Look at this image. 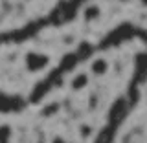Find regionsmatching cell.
Here are the masks:
<instances>
[{"instance_id": "3957f363", "label": "cell", "mask_w": 147, "mask_h": 143, "mask_svg": "<svg viewBox=\"0 0 147 143\" xmlns=\"http://www.w3.org/2000/svg\"><path fill=\"white\" fill-rule=\"evenodd\" d=\"M88 83H90L88 73H86V72H79V73H76V75L70 79V88L74 92H81V90H85L86 86H88Z\"/></svg>"}, {"instance_id": "8992f818", "label": "cell", "mask_w": 147, "mask_h": 143, "mask_svg": "<svg viewBox=\"0 0 147 143\" xmlns=\"http://www.w3.org/2000/svg\"><path fill=\"white\" fill-rule=\"evenodd\" d=\"M50 143H68V141H66V138H63V136H53Z\"/></svg>"}, {"instance_id": "277c9868", "label": "cell", "mask_w": 147, "mask_h": 143, "mask_svg": "<svg viewBox=\"0 0 147 143\" xmlns=\"http://www.w3.org/2000/svg\"><path fill=\"white\" fill-rule=\"evenodd\" d=\"M13 136H11V128L7 125H2L0 127V143H11Z\"/></svg>"}, {"instance_id": "5b68a950", "label": "cell", "mask_w": 147, "mask_h": 143, "mask_svg": "<svg viewBox=\"0 0 147 143\" xmlns=\"http://www.w3.org/2000/svg\"><path fill=\"white\" fill-rule=\"evenodd\" d=\"M99 7L98 6H88V7H86L85 9V18H86V20H94V18H98L99 17Z\"/></svg>"}, {"instance_id": "6da1fadb", "label": "cell", "mask_w": 147, "mask_h": 143, "mask_svg": "<svg viewBox=\"0 0 147 143\" xmlns=\"http://www.w3.org/2000/svg\"><path fill=\"white\" fill-rule=\"evenodd\" d=\"M50 62H52L50 55L42 53V52H26V55H24V68L30 73L44 72L50 66Z\"/></svg>"}, {"instance_id": "7a4b0ae2", "label": "cell", "mask_w": 147, "mask_h": 143, "mask_svg": "<svg viewBox=\"0 0 147 143\" xmlns=\"http://www.w3.org/2000/svg\"><path fill=\"white\" fill-rule=\"evenodd\" d=\"M110 72V61L105 57H96L90 62V73L96 77H105Z\"/></svg>"}]
</instances>
